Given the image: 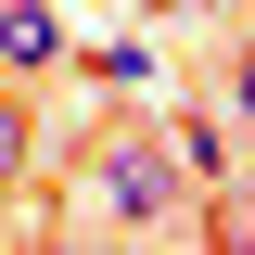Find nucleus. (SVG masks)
<instances>
[{
	"mask_svg": "<svg viewBox=\"0 0 255 255\" xmlns=\"http://www.w3.org/2000/svg\"><path fill=\"white\" fill-rule=\"evenodd\" d=\"M90 204H102L115 230H179V217H191V166L166 153V128H128V140L90 153Z\"/></svg>",
	"mask_w": 255,
	"mask_h": 255,
	"instance_id": "nucleus-1",
	"label": "nucleus"
},
{
	"mask_svg": "<svg viewBox=\"0 0 255 255\" xmlns=\"http://www.w3.org/2000/svg\"><path fill=\"white\" fill-rule=\"evenodd\" d=\"M0 64H13V77H51L64 64V13L51 0H0Z\"/></svg>",
	"mask_w": 255,
	"mask_h": 255,
	"instance_id": "nucleus-2",
	"label": "nucleus"
},
{
	"mask_svg": "<svg viewBox=\"0 0 255 255\" xmlns=\"http://www.w3.org/2000/svg\"><path fill=\"white\" fill-rule=\"evenodd\" d=\"M166 153H179L191 179H217V166H230V115H179V128H166Z\"/></svg>",
	"mask_w": 255,
	"mask_h": 255,
	"instance_id": "nucleus-3",
	"label": "nucleus"
},
{
	"mask_svg": "<svg viewBox=\"0 0 255 255\" xmlns=\"http://www.w3.org/2000/svg\"><path fill=\"white\" fill-rule=\"evenodd\" d=\"M26 166H38V115H26V102H13V90H0V191L26 179Z\"/></svg>",
	"mask_w": 255,
	"mask_h": 255,
	"instance_id": "nucleus-4",
	"label": "nucleus"
},
{
	"mask_svg": "<svg viewBox=\"0 0 255 255\" xmlns=\"http://www.w3.org/2000/svg\"><path fill=\"white\" fill-rule=\"evenodd\" d=\"M230 102H243V115H255V38H243V51H230Z\"/></svg>",
	"mask_w": 255,
	"mask_h": 255,
	"instance_id": "nucleus-5",
	"label": "nucleus"
},
{
	"mask_svg": "<svg viewBox=\"0 0 255 255\" xmlns=\"http://www.w3.org/2000/svg\"><path fill=\"white\" fill-rule=\"evenodd\" d=\"M230 243H255V204H243V230H230Z\"/></svg>",
	"mask_w": 255,
	"mask_h": 255,
	"instance_id": "nucleus-6",
	"label": "nucleus"
}]
</instances>
